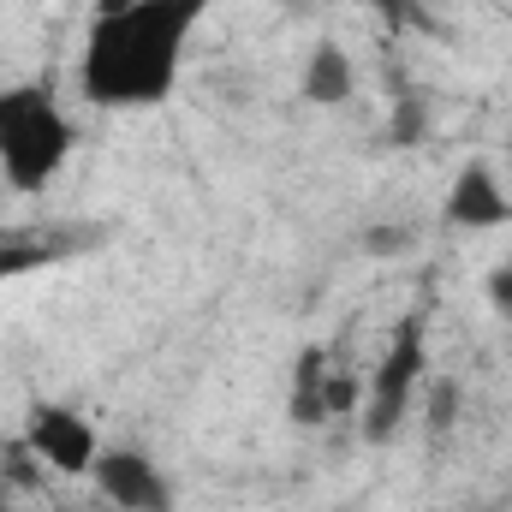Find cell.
Here are the masks:
<instances>
[{
    "mask_svg": "<svg viewBox=\"0 0 512 512\" xmlns=\"http://www.w3.org/2000/svg\"><path fill=\"white\" fill-rule=\"evenodd\" d=\"M215 0H131L126 12L90 18L78 54V90L102 114H137L173 102L185 54Z\"/></svg>",
    "mask_w": 512,
    "mask_h": 512,
    "instance_id": "6da1fadb",
    "label": "cell"
},
{
    "mask_svg": "<svg viewBox=\"0 0 512 512\" xmlns=\"http://www.w3.org/2000/svg\"><path fill=\"white\" fill-rule=\"evenodd\" d=\"M72 149H78V131L48 84L0 90V173L12 191H24V197L48 191L60 179V167L72 161Z\"/></svg>",
    "mask_w": 512,
    "mask_h": 512,
    "instance_id": "7a4b0ae2",
    "label": "cell"
},
{
    "mask_svg": "<svg viewBox=\"0 0 512 512\" xmlns=\"http://www.w3.org/2000/svg\"><path fill=\"white\" fill-rule=\"evenodd\" d=\"M423 370H429V322H423V310H411L393 328V340H387V352L376 358V370L364 376L358 429H364L370 447H387L405 429V417L417 405V387H423Z\"/></svg>",
    "mask_w": 512,
    "mask_h": 512,
    "instance_id": "3957f363",
    "label": "cell"
},
{
    "mask_svg": "<svg viewBox=\"0 0 512 512\" xmlns=\"http://www.w3.org/2000/svg\"><path fill=\"white\" fill-rule=\"evenodd\" d=\"M24 453L36 465H48L54 477H90L96 453H102V435H96V423L78 405L30 399V411H24Z\"/></svg>",
    "mask_w": 512,
    "mask_h": 512,
    "instance_id": "277c9868",
    "label": "cell"
},
{
    "mask_svg": "<svg viewBox=\"0 0 512 512\" xmlns=\"http://www.w3.org/2000/svg\"><path fill=\"white\" fill-rule=\"evenodd\" d=\"M90 483L120 512H173V477L143 447H102Z\"/></svg>",
    "mask_w": 512,
    "mask_h": 512,
    "instance_id": "5b68a950",
    "label": "cell"
},
{
    "mask_svg": "<svg viewBox=\"0 0 512 512\" xmlns=\"http://www.w3.org/2000/svg\"><path fill=\"white\" fill-rule=\"evenodd\" d=\"M441 209H447V221H453L459 233H495V227H512V191L501 185L495 161H483V155L459 161V173H453Z\"/></svg>",
    "mask_w": 512,
    "mask_h": 512,
    "instance_id": "8992f818",
    "label": "cell"
},
{
    "mask_svg": "<svg viewBox=\"0 0 512 512\" xmlns=\"http://www.w3.org/2000/svg\"><path fill=\"white\" fill-rule=\"evenodd\" d=\"M298 96L310 108H346L358 96V66L340 42H316L304 54V72H298Z\"/></svg>",
    "mask_w": 512,
    "mask_h": 512,
    "instance_id": "52a82bcc",
    "label": "cell"
},
{
    "mask_svg": "<svg viewBox=\"0 0 512 512\" xmlns=\"http://www.w3.org/2000/svg\"><path fill=\"white\" fill-rule=\"evenodd\" d=\"M328 346H304L292 364V387H286V417L298 429H322L328 423Z\"/></svg>",
    "mask_w": 512,
    "mask_h": 512,
    "instance_id": "ba28073f",
    "label": "cell"
},
{
    "mask_svg": "<svg viewBox=\"0 0 512 512\" xmlns=\"http://www.w3.org/2000/svg\"><path fill=\"white\" fill-rule=\"evenodd\" d=\"M358 405H364V376L328 364V423L334 417H358Z\"/></svg>",
    "mask_w": 512,
    "mask_h": 512,
    "instance_id": "9c48e42d",
    "label": "cell"
},
{
    "mask_svg": "<svg viewBox=\"0 0 512 512\" xmlns=\"http://www.w3.org/2000/svg\"><path fill=\"white\" fill-rule=\"evenodd\" d=\"M453 423H459V382L447 376V382L429 387V441H441Z\"/></svg>",
    "mask_w": 512,
    "mask_h": 512,
    "instance_id": "30bf717a",
    "label": "cell"
},
{
    "mask_svg": "<svg viewBox=\"0 0 512 512\" xmlns=\"http://www.w3.org/2000/svg\"><path fill=\"white\" fill-rule=\"evenodd\" d=\"M411 245H417V233H411V227H399V221H382V227H370V233H364V251L376 256V262L405 256Z\"/></svg>",
    "mask_w": 512,
    "mask_h": 512,
    "instance_id": "8fae6325",
    "label": "cell"
},
{
    "mask_svg": "<svg viewBox=\"0 0 512 512\" xmlns=\"http://www.w3.org/2000/svg\"><path fill=\"white\" fill-rule=\"evenodd\" d=\"M423 131H429V120H423V102H411V96H405V102L393 108V120H387V137H393V143H417Z\"/></svg>",
    "mask_w": 512,
    "mask_h": 512,
    "instance_id": "7c38bea8",
    "label": "cell"
},
{
    "mask_svg": "<svg viewBox=\"0 0 512 512\" xmlns=\"http://www.w3.org/2000/svg\"><path fill=\"white\" fill-rule=\"evenodd\" d=\"M489 304H495L501 316H512V256L495 268V274H489Z\"/></svg>",
    "mask_w": 512,
    "mask_h": 512,
    "instance_id": "4fadbf2b",
    "label": "cell"
},
{
    "mask_svg": "<svg viewBox=\"0 0 512 512\" xmlns=\"http://www.w3.org/2000/svg\"><path fill=\"white\" fill-rule=\"evenodd\" d=\"M370 6L382 12L387 24H399V30H405V24H417V12H423L417 0H370Z\"/></svg>",
    "mask_w": 512,
    "mask_h": 512,
    "instance_id": "5bb4252c",
    "label": "cell"
},
{
    "mask_svg": "<svg viewBox=\"0 0 512 512\" xmlns=\"http://www.w3.org/2000/svg\"><path fill=\"white\" fill-rule=\"evenodd\" d=\"M131 0H96V6H90V18H108V12H126Z\"/></svg>",
    "mask_w": 512,
    "mask_h": 512,
    "instance_id": "9a60e30c",
    "label": "cell"
},
{
    "mask_svg": "<svg viewBox=\"0 0 512 512\" xmlns=\"http://www.w3.org/2000/svg\"><path fill=\"white\" fill-rule=\"evenodd\" d=\"M417 6H453V0H417Z\"/></svg>",
    "mask_w": 512,
    "mask_h": 512,
    "instance_id": "2e32d148",
    "label": "cell"
},
{
    "mask_svg": "<svg viewBox=\"0 0 512 512\" xmlns=\"http://www.w3.org/2000/svg\"><path fill=\"white\" fill-rule=\"evenodd\" d=\"M507 155H512V137H507Z\"/></svg>",
    "mask_w": 512,
    "mask_h": 512,
    "instance_id": "e0dca14e",
    "label": "cell"
}]
</instances>
